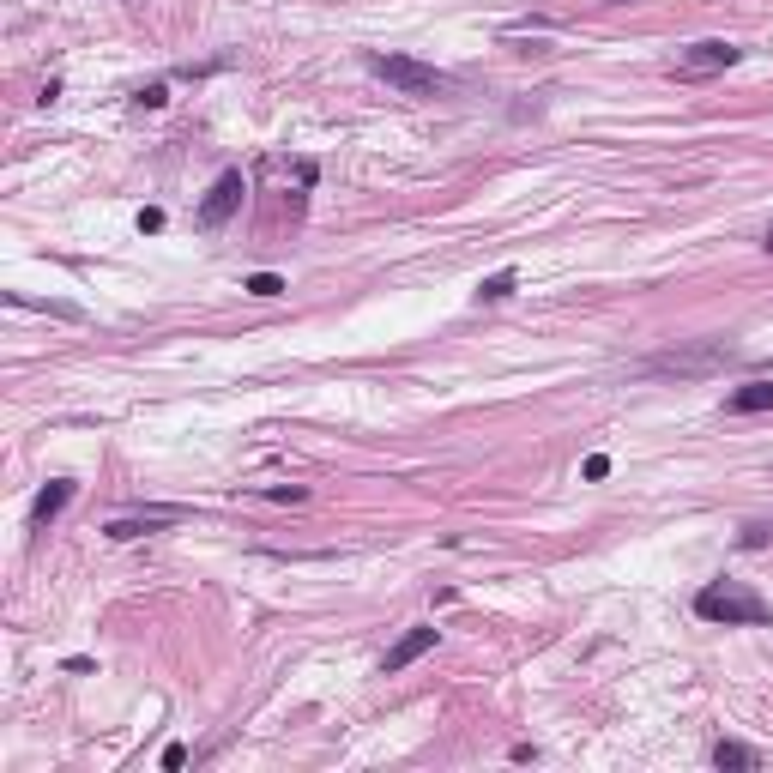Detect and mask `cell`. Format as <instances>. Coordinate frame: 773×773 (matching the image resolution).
Wrapping results in <instances>:
<instances>
[{
  "label": "cell",
  "instance_id": "cell-1",
  "mask_svg": "<svg viewBox=\"0 0 773 773\" xmlns=\"http://www.w3.org/2000/svg\"><path fill=\"white\" fill-rule=\"evenodd\" d=\"M695 616L701 623H719V629H773V604L737 580H713L695 592Z\"/></svg>",
  "mask_w": 773,
  "mask_h": 773
},
{
  "label": "cell",
  "instance_id": "cell-2",
  "mask_svg": "<svg viewBox=\"0 0 773 773\" xmlns=\"http://www.w3.org/2000/svg\"><path fill=\"white\" fill-rule=\"evenodd\" d=\"M363 67H369L375 79H387L399 97H441V91H453V79H447L441 67L417 61V55H381V49H369Z\"/></svg>",
  "mask_w": 773,
  "mask_h": 773
},
{
  "label": "cell",
  "instance_id": "cell-3",
  "mask_svg": "<svg viewBox=\"0 0 773 773\" xmlns=\"http://www.w3.org/2000/svg\"><path fill=\"white\" fill-rule=\"evenodd\" d=\"M242 194H248V182H242V170H224L212 188H206V200H200V230H224L236 212H242Z\"/></svg>",
  "mask_w": 773,
  "mask_h": 773
},
{
  "label": "cell",
  "instance_id": "cell-4",
  "mask_svg": "<svg viewBox=\"0 0 773 773\" xmlns=\"http://www.w3.org/2000/svg\"><path fill=\"white\" fill-rule=\"evenodd\" d=\"M194 508H182V502H170V508H145V514H121V520H109L103 526V538L109 544H133V538H151V532H164V526H182Z\"/></svg>",
  "mask_w": 773,
  "mask_h": 773
},
{
  "label": "cell",
  "instance_id": "cell-5",
  "mask_svg": "<svg viewBox=\"0 0 773 773\" xmlns=\"http://www.w3.org/2000/svg\"><path fill=\"white\" fill-rule=\"evenodd\" d=\"M737 61H743L737 43L707 37V43H689V49L677 55V73H683V79H707V73H725V67H737Z\"/></svg>",
  "mask_w": 773,
  "mask_h": 773
},
{
  "label": "cell",
  "instance_id": "cell-6",
  "mask_svg": "<svg viewBox=\"0 0 773 773\" xmlns=\"http://www.w3.org/2000/svg\"><path fill=\"white\" fill-rule=\"evenodd\" d=\"M737 351L731 345H701V351H665V357H647V375H707L719 363H731Z\"/></svg>",
  "mask_w": 773,
  "mask_h": 773
},
{
  "label": "cell",
  "instance_id": "cell-7",
  "mask_svg": "<svg viewBox=\"0 0 773 773\" xmlns=\"http://www.w3.org/2000/svg\"><path fill=\"white\" fill-rule=\"evenodd\" d=\"M429 647H435V629H429V623L405 629V635H399V641L387 647V659H381V677H399V671H405V665H417V659H423Z\"/></svg>",
  "mask_w": 773,
  "mask_h": 773
},
{
  "label": "cell",
  "instance_id": "cell-8",
  "mask_svg": "<svg viewBox=\"0 0 773 773\" xmlns=\"http://www.w3.org/2000/svg\"><path fill=\"white\" fill-rule=\"evenodd\" d=\"M67 502H73V484H67V478H49V484L37 490V502H31V532H49V526L67 514Z\"/></svg>",
  "mask_w": 773,
  "mask_h": 773
},
{
  "label": "cell",
  "instance_id": "cell-9",
  "mask_svg": "<svg viewBox=\"0 0 773 773\" xmlns=\"http://www.w3.org/2000/svg\"><path fill=\"white\" fill-rule=\"evenodd\" d=\"M755 411H773V381H743L725 393V417H755Z\"/></svg>",
  "mask_w": 773,
  "mask_h": 773
},
{
  "label": "cell",
  "instance_id": "cell-10",
  "mask_svg": "<svg viewBox=\"0 0 773 773\" xmlns=\"http://www.w3.org/2000/svg\"><path fill=\"white\" fill-rule=\"evenodd\" d=\"M713 767H719V773H749V767H761V755H755L749 743H737V737H719V743H713Z\"/></svg>",
  "mask_w": 773,
  "mask_h": 773
},
{
  "label": "cell",
  "instance_id": "cell-11",
  "mask_svg": "<svg viewBox=\"0 0 773 773\" xmlns=\"http://www.w3.org/2000/svg\"><path fill=\"white\" fill-rule=\"evenodd\" d=\"M514 284H520V272L502 266V272H490V278L478 284V302H502V296H514Z\"/></svg>",
  "mask_w": 773,
  "mask_h": 773
},
{
  "label": "cell",
  "instance_id": "cell-12",
  "mask_svg": "<svg viewBox=\"0 0 773 773\" xmlns=\"http://www.w3.org/2000/svg\"><path fill=\"white\" fill-rule=\"evenodd\" d=\"M242 290H248V296H260V302H272V296H284V278H278V272H248V278H242Z\"/></svg>",
  "mask_w": 773,
  "mask_h": 773
},
{
  "label": "cell",
  "instance_id": "cell-13",
  "mask_svg": "<svg viewBox=\"0 0 773 773\" xmlns=\"http://www.w3.org/2000/svg\"><path fill=\"white\" fill-rule=\"evenodd\" d=\"M743 544H749V550L773 544V520H743Z\"/></svg>",
  "mask_w": 773,
  "mask_h": 773
},
{
  "label": "cell",
  "instance_id": "cell-14",
  "mask_svg": "<svg viewBox=\"0 0 773 773\" xmlns=\"http://www.w3.org/2000/svg\"><path fill=\"white\" fill-rule=\"evenodd\" d=\"M133 103H139V109H164V103H170V85H164V79H158V85H145Z\"/></svg>",
  "mask_w": 773,
  "mask_h": 773
},
{
  "label": "cell",
  "instance_id": "cell-15",
  "mask_svg": "<svg viewBox=\"0 0 773 773\" xmlns=\"http://www.w3.org/2000/svg\"><path fill=\"white\" fill-rule=\"evenodd\" d=\"M580 478H586V484H604V478H610V459H604V453H592L586 466H580Z\"/></svg>",
  "mask_w": 773,
  "mask_h": 773
},
{
  "label": "cell",
  "instance_id": "cell-16",
  "mask_svg": "<svg viewBox=\"0 0 773 773\" xmlns=\"http://www.w3.org/2000/svg\"><path fill=\"white\" fill-rule=\"evenodd\" d=\"M139 230H145V236H158V230H164V212H158V206H145V212H139Z\"/></svg>",
  "mask_w": 773,
  "mask_h": 773
},
{
  "label": "cell",
  "instance_id": "cell-17",
  "mask_svg": "<svg viewBox=\"0 0 773 773\" xmlns=\"http://www.w3.org/2000/svg\"><path fill=\"white\" fill-rule=\"evenodd\" d=\"M266 496H272V502H302L308 490H302V484H278V490H266Z\"/></svg>",
  "mask_w": 773,
  "mask_h": 773
},
{
  "label": "cell",
  "instance_id": "cell-18",
  "mask_svg": "<svg viewBox=\"0 0 773 773\" xmlns=\"http://www.w3.org/2000/svg\"><path fill=\"white\" fill-rule=\"evenodd\" d=\"M158 761H164V767H170V773H176V767H188V749H182V743H170V749H164V755H158Z\"/></svg>",
  "mask_w": 773,
  "mask_h": 773
},
{
  "label": "cell",
  "instance_id": "cell-19",
  "mask_svg": "<svg viewBox=\"0 0 773 773\" xmlns=\"http://www.w3.org/2000/svg\"><path fill=\"white\" fill-rule=\"evenodd\" d=\"M761 248H767V254H773V230H767V242H761Z\"/></svg>",
  "mask_w": 773,
  "mask_h": 773
}]
</instances>
